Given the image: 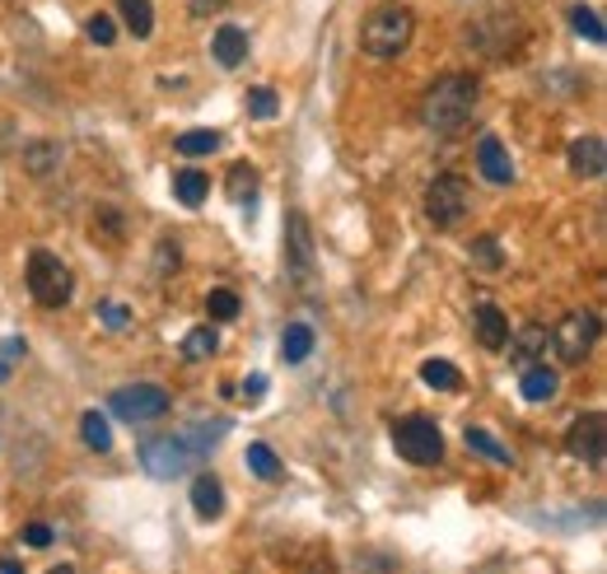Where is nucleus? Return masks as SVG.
Returning a JSON list of instances; mask_svg holds the SVG:
<instances>
[{
  "mask_svg": "<svg viewBox=\"0 0 607 574\" xmlns=\"http://www.w3.org/2000/svg\"><path fill=\"white\" fill-rule=\"evenodd\" d=\"M477 94H481L477 75H467V71H448V75H440V80L421 94V122H425L430 131H440V136L458 131V127L467 122V117H473Z\"/></svg>",
  "mask_w": 607,
  "mask_h": 574,
  "instance_id": "nucleus-1",
  "label": "nucleus"
},
{
  "mask_svg": "<svg viewBox=\"0 0 607 574\" xmlns=\"http://www.w3.org/2000/svg\"><path fill=\"white\" fill-rule=\"evenodd\" d=\"M411 37H416V14L407 6H379L369 10V19L360 24V47L365 56H375V62H393L411 47Z\"/></svg>",
  "mask_w": 607,
  "mask_h": 574,
  "instance_id": "nucleus-2",
  "label": "nucleus"
},
{
  "mask_svg": "<svg viewBox=\"0 0 607 574\" xmlns=\"http://www.w3.org/2000/svg\"><path fill=\"white\" fill-rule=\"evenodd\" d=\"M29 294L43 308H66L71 304V290H75V275H71V267L62 262L56 252H47V248H37V252H29Z\"/></svg>",
  "mask_w": 607,
  "mask_h": 574,
  "instance_id": "nucleus-3",
  "label": "nucleus"
},
{
  "mask_svg": "<svg viewBox=\"0 0 607 574\" xmlns=\"http://www.w3.org/2000/svg\"><path fill=\"white\" fill-rule=\"evenodd\" d=\"M467 210H473V192H467V177L458 173H440L435 183L425 187V220L435 229H458L467 220Z\"/></svg>",
  "mask_w": 607,
  "mask_h": 574,
  "instance_id": "nucleus-4",
  "label": "nucleus"
},
{
  "mask_svg": "<svg viewBox=\"0 0 607 574\" xmlns=\"http://www.w3.org/2000/svg\"><path fill=\"white\" fill-rule=\"evenodd\" d=\"M108 411L127 425H150V421H164V415L173 411V398L160 383H127L108 398Z\"/></svg>",
  "mask_w": 607,
  "mask_h": 574,
  "instance_id": "nucleus-5",
  "label": "nucleus"
},
{
  "mask_svg": "<svg viewBox=\"0 0 607 574\" xmlns=\"http://www.w3.org/2000/svg\"><path fill=\"white\" fill-rule=\"evenodd\" d=\"M393 448L411 467H435L444 458V434L435 421H425V415H407V421L393 425Z\"/></svg>",
  "mask_w": 607,
  "mask_h": 574,
  "instance_id": "nucleus-6",
  "label": "nucleus"
},
{
  "mask_svg": "<svg viewBox=\"0 0 607 574\" xmlns=\"http://www.w3.org/2000/svg\"><path fill=\"white\" fill-rule=\"evenodd\" d=\"M192 463H197V448H192L187 434H160V440H145L141 444V467L150 472L154 481L187 477Z\"/></svg>",
  "mask_w": 607,
  "mask_h": 574,
  "instance_id": "nucleus-7",
  "label": "nucleus"
},
{
  "mask_svg": "<svg viewBox=\"0 0 607 574\" xmlns=\"http://www.w3.org/2000/svg\"><path fill=\"white\" fill-rule=\"evenodd\" d=\"M598 332H603L598 313L594 308H575V313H565V318L556 323L552 346H556V355L565 365H584L594 355V346H598Z\"/></svg>",
  "mask_w": 607,
  "mask_h": 574,
  "instance_id": "nucleus-8",
  "label": "nucleus"
},
{
  "mask_svg": "<svg viewBox=\"0 0 607 574\" xmlns=\"http://www.w3.org/2000/svg\"><path fill=\"white\" fill-rule=\"evenodd\" d=\"M565 448L571 458L589 463V467H603V448H607V415L603 411H584L579 421L565 430Z\"/></svg>",
  "mask_w": 607,
  "mask_h": 574,
  "instance_id": "nucleus-9",
  "label": "nucleus"
},
{
  "mask_svg": "<svg viewBox=\"0 0 607 574\" xmlns=\"http://www.w3.org/2000/svg\"><path fill=\"white\" fill-rule=\"evenodd\" d=\"M285 267H290L295 281H308L313 275V234H308L304 210L285 215Z\"/></svg>",
  "mask_w": 607,
  "mask_h": 574,
  "instance_id": "nucleus-10",
  "label": "nucleus"
},
{
  "mask_svg": "<svg viewBox=\"0 0 607 574\" xmlns=\"http://www.w3.org/2000/svg\"><path fill=\"white\" fill-rule=\"evenodd\" d=\"M509 360H514V369H528V365H542L546 350H552V332H546L542 323H528L519 327V336H509Z\"/></svg>",
  "mask_w": 607,
  "mask_h": 574,
  "instance_id": "nucleus-11",
  "label": "nucleus"
},
{
  "mask_svg": "<svg viewBox=\"0 0 607 574\" xmlns=\"http://www.w3.org/2000/svg\"><path fill=\"white\" fill-rule=\"evenodd\" d=\"M477 169L486 183H496V187H509L514 183V160H509V150L500 145V136H481V145H477Z\"/></svg>",
  "mask_w": 607,
  "mask_h": 574,
  "instance_id": "nucleus-12",
  "label": "nucleus"
},
{
  "mask_svg": "<svg viewBox=\"0 0 607 574\" xmlns=\"http://www.w3.org/2000/svg\"><path fill=\"white\" fill-rule=\"evenodd\" d=\"M473 323H477V342L486 346V350H505L509 346V318L491 304V300H481L477 308H473Z\"/></svg>",
  "mask_w": 607,
  "mask_h": 574,
  "instance_id": "nucleus-13",
  "label": "nucleus"
},
{
  "mask_svg": "<svg viewBox=\"0 0 607 574\" xmlns=\"http://www.w3.org/2000/svg\"><path fill=\"white\" fill-rule=\"evenodd\" d=\"M519 392H523V402H552L556 392H561V373L552 365H528L519 373Z\"/></svg>",
  "mask_w": 607,
  "mask_h": 574,
  "instance_id": "nucleus-14",
  "label": "nucleus"
},
{
  "mask_svg": "<svg viewBox=\"0 0 607 574\" xmlns=\"http://www.w3.org/2000/svg\"><path fill=\"white\" fill-rule=\"evenodd\" d=\"M210 52H215V62H220L225 71L243 66V62H248V33H243L239 24L215 29V37H210Z\"/></svg>",
  "mask_w": 607,
  "mask_h": 574,
  "instance_id": "nucleus-15",
  "label": "nucleus"
},
{
  "mask_svg": "<svg viewBox=\"0 0 607 574\" xmlns=\"http://www.w3.org/2000/svg\"><path fill=\"white\" fill-rule=\"evenodd\" d=\"M565 160H571V173H575V177H603V169H607V150H603L598 136H579Z\"/></svg>",
  "mask_w": 607,
  "mask_h": 574,
  "instance_id": "nucleus-16",
  "label": "nucleus"
},
{
  "mask_svg": "<svg viewBox=\"0 0 607 574\" xmlns=\"http://www.w3.org/2000/svg\"><path fill=\"white\" fill-rule=\"evenodd\" d=\"M192 509H197L206 523L225 513V486H220V477H215V472H202V477L192 481Z\"/></svg>",
  "mask_w": 607,
  "mask_h": 574,
  "instance_id": "nucleus-17",
  "label": "nucleus"
},
{
  "mask_svg": "<svg viewBox=\"0 0 607 574\" xmlns=\"http://www.w3.org/2000/svg\"><path fill=\"white\" fill-rule=\"evenodd\" d=\"M173 196L187 206V210H197L206 206V196H210V177L202 169H183V173H173Z\"/></svg>",
  "mask_w": 607,
  "mask_h": 574,
  "instance_id": "nucleus-18",
  "label": "nucleus"
},
{
  "mask_svg": "<svg viewBox=\"0 0 607 574\" xmlns=\"http://www.w3.org/2000/svg\"><path fill=\"white\" fill-rule=\"evenodd\" d=\"M463 440H467V448H473V453H481L486 463H496V467H514V453H509V448L496 440L491 430H481V425H467V434H463Z\"/></svg>",
  "mask_w": 607,
  "mask_h": 574,
  "instance_id": "nucleus-19",
  "label": "nucleus"
},
{
  "mask_svg": "<svg viewBox=\"0 0 607 574\" xmlns=\"http://www.w3.org/2000/svg\"><path fill=\"white\" fill-rule=\"evenodd\" d=\"M313 342H318V336H313L308 323H290V327L281 332V360H285V365H304L308 355H313Z\"/></svg>",
  "mask_w": 607,
  "mask_h": 574,
  "instance_id": "nucleus-20",
  "label": "nucleus"
},
{
  "mask_svg": "<svg viewBox=\"0 0 607 574\" xmlns=\"http://www.w3.org/2000/svg\"><path fill=\"white\" fill-rule=\"evenodd\" d=\"M62 160H66V150L56 145V141H33V145H24V169H29L33 177H47L52 169H62Z\"/></svg>",
  "mask_w": 607,
  "mask_h": 574,
  "instance_id": "nucleus-21",
  "label": "nucleus"
},
{
  "mask_svg": "<svg viewBox=\"0 0 607 574\" xmlns=\"http://www.w3.org/2000/svg\"><path fill=\"white\" fill-rule=\"evenodd\" d=\"M80 440H85V448H94V453H108V448H112V425H108V415H104L99 407L80 415Z\"/></svg>",
  "mask_w": 607,
  "mask_h": 574,
  "instance_id": "nucleus-22",
  "label": "nucleus"
},
{
  "mask_svg": "<svg viewBox=\"0 0 607 574\" xmlns=\"http://www.w3.org/2000/svg\"><path fill=\"white\" fill-rule=\"evenodd\" d=\"M117 14L131 29V37H150L154 33V6L150 0H117Z\"/></svg>",
  "mask_w": 607,
  "mask_h": 574,
  "instance_id": "nucleus-23",
  "label": "nucleus"
},
{
  "mask_svg": "<svg viewBox=\"0 0 607 574\" xmlns=\"http://www.w3.org/2000/svg\"><path fill=\"white\" fill-rule=\"evenodd\" d=\"M421 383L425 388H440V392H458L463 388V373L454 360H425L421 365Z\"/></svg>",
  "mask_w": 607,
  "mask_h": 574,
  "instance_id": "nucleus-24",
  "label": "nucleus"
},
{
  "mask_svg": "<svg viewBox=\"0 0 607 574\" xmlns=\"http://www.w3.org/2000/svg\"><path fill=\"white\" fill-rule=\"evenodd\" d=\"M173 150H178L183 160H206V154L220 150V131H183L178 141H173Z\"/></svg>",
  "mask_w": 607,
  "mask_h": 574,
  "instance_id": "nucleus-25",
  "label": "nucleus"
},
{
  "mask_svg": "<svg viewBox=\"0 0 607 574\" xmlns=\"http://www.w3.org/2000/svg\"><path fill=\"white\" fill-rule=\"evenodd\" d=\"M243 458H248V472H252V477H262V481H281V458H277V453H271V444H248V453H243Z\"/></svg>",
  "mask_w": 607,
  "mask_h": 574,
  "instance_id": "nucleus-26",
  "label": "nucleus"
},
{
  "mask_svg": "<svg viewBox=\"0 0 607 574\" xmlns=\"http://www.w3.org/2000/svg\"><path fill=\"white\" fill-rule=\"evenodd\" d=\"M571 24H575V33L584 37V43H594V47H603V43H607L603 14H598L594 6H575V10H571Z\"/></svg>",
  "mask_w": 607,
  "mask_h": 574,
  "instance_id": "nucleus-27",
  "label": "nucleus"
},
{
  "mask_svg": "<svg viewBox=\"0 0 607 574\" xmlns=\"http://www.w3.org/2000/svg\"><path fill=\"white\" fill-rule=\"evenodd\" d=\"M94 239H99V243H122V239H127L122 210H112V206H99V210H94Z\"/></svg>",
  "mask_w": 607,
  "mask_h": 574,
  "instance_id": "nucleus-28",
  "label": "nucleus"
},
{
  "mask_svg": "<svg viewBox=\"0 0 607 574\" xmlns=\"http://www.w3.org/2000/svg\"><path fill=\"white\" fill-rule=\"evenodd\" d=\"M225 187H229V202H252V196H258V169L252 164H234L229 169V177H225Z\"/></svg>",
  "mask_w": 607,
  "mask_h": 574,
  "instance_id": "nucleus-29",
  "label": "nucleus"
},
{
  "mask_svg": "<svg viewBox=\"0 0 607 574\" xmlns=\"http://www.w3.org/2000/svg\"><path fill=\"white\" fill-rule=\"evenodd\" d=\"M215 350H220V332H215V327H192L183 336V355H187V360H210Z\"/></svg>",
  "mask_w": 607,
  "mask_h": 574,
  "instance_id": "nucleus-30",
  "label": "nucleus"
},
{
  "mask_svg": "<svg viewBox=\"0 0 607 574\" xmlns=\"http://www.w3.org/2000/svg\"><path fill=\"white\" fill-rule=\"evenodd\" d=\"M239 294H234V290H210L206 294V313H210V323H234V318H239Z\"/></svg>",
  "mask_w": 607,
  "mask_h": 574,
  "instance_id": "nucleus-31",
  "label": "nucleus"
},
{
  "mask_svg": "<svg viewBox=\"0 0 607 574\" xmlns=\"http://www.w3.org/2000/svg\"><path fill=\"white\" fill-rule=\"evenodd\" d=\"M467 257H473L477 271H500V267H505L500 239H473V243H467Z\"/></svg>",
  "mask_w": 607,
  "mask_h": 574,
  "instance_id": "nucleus-32",
  "label": "nucleus"
},
{
  "mask_svg": "<svg viewBox=\"0 0 607 574\" xmlns=\"http://www.w3.org/2000/svg\"><path fill=\"white\" fill-rule=\"evenodd\" d=\"M248 112L258 117V122H271V117L281 112V98H277V89H248Z\"/></svg>",
  "mask_w": 607,
  "mask_h": 574,
  "instance_id": "nucleus-33",
  "label": "nucleus"
},
{
  "mask_svg": "<svg viewBox=\"0 0 607 574\" xmlns=\"http://www.w3.org/2000/svg\"><path fill=\"white\" fill-rule=\"evenodd\" d=\"M85 33H89V43H94V47H112V43H117V24H112V14H94L89 24H85Z\"/></svg>",
  "mask_w": 607,
  "mask_h": 574,
  "instance_id": "nucleus-34",
  "label": "nucleus"
},
{
  "mask_svg": "<svg viewBox=\"0 0 607 574\" xmlns=\"http://www.w3.org/2000/svg\"><path fill=\"white\" fill-rule=\"evenodd\" d=\"M99 323H104V327H127V323H131V308L117 304V300H104V304H99Z\"/></svg>",
  "mask_w": 607,
  "mask_h": 574,
  "instance_id": "nucleus-35",
  "label": "nucleus"
},
{
  "mask_svg": "<svg viewBox=\"0 0 607 574\" xmlns=\"http://www.w3.org/2000/svg\"><path fill=\"white\" fill-rule=\"evenodd\" d=\"M24 546H52V528L47 523H29L24 528Z\"/></svg>",
  "mask_w": 607,
  "mask_h": 574,
  "instance_id": "nucleus-36",
  "label": "nucleus"
},
{
  "mask_svg": "<svg viewBox=\"0 0 607 574\" xmlns=\"http://www.w3.org/2000/svg\"><path fill=\"white\" fill-rule=\"evenodd\" d=\"M225 6H229V0H192V6H187V10H192V14H197V19H206V14H220Z\"/></svg>",
  "mask_w": 607,
  "mask_h": 574,
  "instance_id": "nucleus-37",
  "label": "nucleus"
},
{
  "mask_svg": "<svg viewBox=\"0 0 607 574\" xmlns=\"http://www.w3.org/2000/svg\"><path fill=\"white\" fill-rule=\"evenodd\" d=\"M24 350H29V346H24V336H10V342L0 346V360H19Z\"/></svg>",
  "mask_w": 607,
  "mask_h": 574,
  "instance_id": "nucleus-38",
  "label": "nucleus"
},
{
  "mask_svg": "<svg viewBox=\"0 0 607 574\" xmlns=\"http://www.w3.org/2000/svg\"><path fill=\"white\" fill-rule=\"evenodd\" d=\"M160 271H178V248L160 243Z\"/></svg>",
  "mask_w": 607,
  "mask_h": 574,
  "instance_id": "nucleus-39",
  "label": "nucleus"
},
{
  "mask_svg": "<svg viewBox=\"0 0 607 574\" xmlns=\"http://www.w3.org/2000/svg\"><path fill=\"white\" fill-rule=\"evenodd\" d=\"M262 392H267V379L262 373H252V379L243 383V398H262Z\"/></svg>",
  "mask_w": 607,
  "mask_h": 574,
  "instance_id": "nucleus-40",
  "label": "nucleus"
},
{
  "mask_svg": "<svg viewBox=\"0 0 607 574\" xmlns=\"http://www.w3.org/2000/svg\"><path fill=\"white\" fill-rule=\"evenodd\" d=\"M0 574H24V565H19V561H10V556H6V561H0Z\"/></svg>",
  "mask_w": 607,
  "mask_h": 574,
  "instance_id": "nucleus-41",
  "label": "nucleus"
},
{
  "mask_svg": "<svg viewBox=\"0 0 607 574\" xmlns=\"http://www.w3.org/2000/svg\"><path fill=\"white\" fill-rule=\"evenodd\" d=\"M47 574H75V565H52Z\"/></svg>",
  "mask_w": 607,
  "mask_h": 574,
  "instance_id": "nucleus-42",
  "label": "nucleus"
},
{
  "mask_svg": "<svg viewBox=\"0 0 607 574\" xmlns=\"http://www.w3.org/2000/svg\"><path fill=\"white\" fill-rule=\"evenodd\" d=\"M10 379V360H0V383H6Z\"/></svg>",
  "mask_w": 607,
  "mask_h": 574,
  "instance_id": "nucleus-43",
  "label": "nucleus"
}]
</instances>
